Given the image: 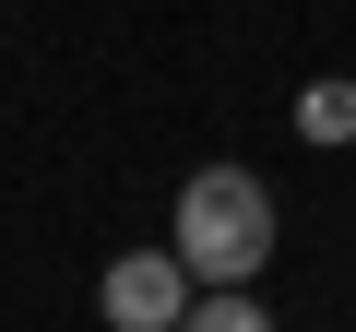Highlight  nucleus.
<instances>
[{
    "label": "nucleus",
    "mask_w": 356,
    "mask_h": 332,
    "mask_svg": "<svg viewBox=\"0 0 356 332\" xmlns=\"http://www.w3.org/2000/svg\"><path fill=\"white\" fill-rule=\"evenodd\" d=\"M178 261H191L202 285H250L273 261V190L250 179V166H202L191 190H178Z\"/></svg>",
    "instance_id": "nucleus-1"
},
{
    "label": "nucleus",
    "mask_w": 356,
    "mask_h": 332,
    "mask_svg": "<svg viewBox=\"0 0 356 332\" xmlns=\"http://www.w3.org/2000/svg\"><path fill=\"white\" fill-rule=\"evenodd\" d=\"M95 308H107V332H191L202 273L178 261V249H119L107 285H95Z\"/></svg>",
    "instance_id": "nucleus-2"
},
{
    "label": "nucleus",
    "mask_w": 356,
    "mask_h": 332,
    "mask_svg": "<svg viewBox=\"0 0 356 332\" xmlns=\"http://www.w3.org/2000/svg\"><path fill=\"white\" fill-rule=\"evenodd\" d=\"M297 142H356V83H309L297 95Z\"/></svg>",
    "instance_id": "nucleus-3"
},
{
    "label": "nucleus",
    "mask_w": 356,
    "mask_h": 332,
    "mask_svg": "<svg viewBox=\"0 0 356 332\" xmlns=\"http://www.w3.org/2000/svg\"><path fill=\"white\" fill-rule=\"evenodd\" d=\"M191 332H273V320H261V297H250V285H214V297L191 308Z\"/></svg>",
    "instance_id": "nucleus-4"
}]
</instances>
